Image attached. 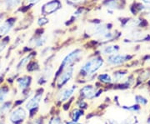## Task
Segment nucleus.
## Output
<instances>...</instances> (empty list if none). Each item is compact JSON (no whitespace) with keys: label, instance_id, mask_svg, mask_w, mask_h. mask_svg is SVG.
I'll use <instances>...</instances> for the list:
<instances>
[{"label":"nucleus","instance_id":"obj_1","mask_svg":"<svg viewBox=\"0 0 150 124\" xmlns=\"http://www.w3.org/2000/svg\"><path fill=\"white\" fill-rule=\"evenodd\" d=\"M103 65V59L101 56L97 55L91 58L88 59L81 66L80 73L81 75L90 77L94 73H96Z\"/></svg>","mask_w":150,"mask_h":124},{"label":"nucleus","instance_id":"obj_2","mask_svg":"<svg viewBox=\"0 0 150 124\" xmlns=\"http://www.w3.org/2000/svg\"><path fill=\"white\" fill-rule=\"evenodd\" d=\"M121 23V27L124 29H128L129 31H133L136 29H142L147 27L149 23L143 17L136 18H119Z\"/></svg>","mask_w":150,"mask_h":124},{"label":"nucleus","instance_id":"obj_3","mask_svg":"<svg viewBox=\"0 0 150 124\" xmlns=\"http://www.w3.org/2000/svg\"><path fill=\"white\" fill-rule=\"evenodd\" d=\"M150 42V34L144 33L142 29H136L133 31H129V35L123 39V43H136Z\"/></svg>","mask_w":150,"mask_h":124},{"label":"nucleus","instance_id":"obj_4","mask_svg":"<svg viewBox=\"0 0 150 124\" xmlns=\"http://www.w3.org/2000/svg\"><path fill=\"white\" fill-rule=\"evenodd\" d=\"M83 56V51L82 49H76L70 52L69 54H67L64 58V59L61 63V68H65L67 67H70L74 64L77 61L80 59L81 57Z\"/></svg>","mask_w":150,"mask_h":124},{"label":"nucleus","instance_id":"obj_5","mask_svg":"<svg viewBox=\"0 0 150 124\" xmlns=\"http://www.w3.org/2000/svg\"><path fill=\"white\" fill-rule=\"evenodd\" d=\"M134 57V55H131V54H115L108 57L107 63L110 66H120L132 60Z\"/></svg>","mask_w":150,"mask_h":124},{"label":"nucleus","instance_id":"obj_6","mask_svg":"<svg viewBox=\"0 0 150 124\" xmlns=\"http://www.w3.org/2000/svg\"><path fill=\"white\" fill-rule=\"evenodd\" d=\"M62 8V3L59 0H51L44 4L41 8V14L43 16L51 15Z\"/></svg>","mask_w":150,"mask_h":124},{"label":"nucleus","instance_id":"obj_7","mask_svg":"<svg viewBox=\"0 0 150 124\" xmlns=\"http://www.w3.org/2000/svg\"><path fill=\"white\" fill-rule=\"evenodd\" d=\"M16 18L9 17L8 18H6L0 24V39L7 36L12 31V29L14 27V25L16 23Z\"/></svg>","mask_w":150,"mask_h":124},{"label":"nucleus","instance_id":"obj_8","mask_svg":"<svg viewBox=\"0 0 150 124\" xmlns=\"http://www.w3.org/2000/svg\"><path fill=\"white\" fill-rule=\"evenodd\" d=\"M74 66L67 67V68L63 69L61 74L59 76V78L57 79V86H58V87H62L69 81L70 79L72 78L73 75H74Z\"/></svg>","mask_w":150,"mask_h":124},{"label":"nucleus","instance_id":"obj_9","mask_svg":"<svg viewBox=\"0 0 150 124\" xmlns=\"http://www.w3.org/2000/svg\"><path fill=\"white\" fill-rule=\"evenodd\" d=\"M27 118V113L26 111L22 108H18L13 110L9 116V120L12 123L18 124L24 121V119Z\"/></svg>","mask_w":150,"mask_h":124},{"label":"nucleus","instance_id":"obj_10","mask_svg":"<svg viewBox=\"0 0 150 124\" xmlns=\"http://www.w3.org/2000/svg\"><path fill=\"white\" fill-rule=\"evenodd\" d=\"M126 0H105L103 2V5L107 8L108 10H122L125 8Z\"/></svg>","mask_w":150,"mask_h":124},{"label":"nucleus","instance_id":"obj_11","mask_svg":"<svg viewBox=\"0 0 150 124\" xmlns=\"http://www.w3.org/2000/svg\"><path fill=\"white\" fill-rule=\"evenodd\" d=\"M23 0H2L1 4L7 12H10L18 9L23 4Z\"/></svg>","mask_w":150,"mask_h":124},{"label":"nucleus","instance_id":"obj_12","mask_svg":"<svg viewBox=\"0 0 150 124\" xmlns=\"http://www.w3.org/2000/svg\"><path fill=\"white\" fill-rule=\"evenodd\" d=\"M42 96H43L42 92H38L37 94H35L33 97H31L25 105L26 109L29 110V111H32L33 109L37 108L40 102H41V100H42Z\"/></svg>","mask_w":150,"mask_h":124},{"label":"nucleus","instance_id":"obj_13","mask_svg":"<svg viewBox=\"0 0 150 124\" xmlns=\"http://www.w3.org/2000/svg\"><path fill=\"white\" fill-rule=\"evenodd\" d=\"M97 93L98 92H97L96 88L91 85L83 87L80 91L81 96L86 99H93V97H96Z\"/></svg>","mask_w":150,"mask_h":124},{"label":"nucleus","instance_id":"obj_14","mask_svg":"<svg viewBox=\"0 0 150 124\" xmlns=\"http://www.w3.org/2000/svg\"><path fill=\"white\" fill-rule=\"evenodd\" d=\"M76 88H77V86H75V85L70 87L64 88V89L59 94L58 99H59V101H61V102H64V101L69 100L70 97L74 95Z\"/></svg>","mask_w":150,"mask_h":124},{"label":"nucleus","instance_id":"obj_15","mask_svg":"<svg viewBox=\"0 0 150 124\" xmlns=\"http://www.w3.org/2000/svg\"><path fill=\"white\" fill-rule=\"evenodd\" d=\"M31 81H32V78L29 76H23L21 78H18L16 80L18 88L22 90V91L27 89L28 87L30 86Z\"/></svg>","mask_w":150,"mask_h":124},{"label":"nucleus","instance_id":"obj_16","mask_svg":"<svg viewBox=\"0 0 150 124\" xmlns=\"http://www.w3.org/2000/svg\"><path fill=\"white\" fill-rule=\"evenodd\" d=\"M52 73H53V67H52V65H48L43 69L41 77L38 80V82L40 84H43L44 82H46L50 78V77L52 76Z\"/></svg>","mask_w":150,"mask_h":124},{"label":"nucleus","instance_id":"obj_17","mask_svg":"<svg viewBox=\"0 0 150 124\" xmlns=\"http://www.w3.org/2000/svg\"><path fill=\"white\" fill-rule=\"evenodd\" d=\"M120 50V48L118 45H112V44H108L106 46H103L101 49V54L103 55H112V54H118Z\"/></svg>","mask_w":150,"mask_h":124},{"label":"nucleus","instance_id":"obj_18","mask_svg":"<svg viewBox=\"0 0 150 124\" xmlns=\"http://www.w3.org/2000/svg\"><path fill=\"white\" fill-rule=\"evenodd\" d=\"M127 74H128V72L125 70H119L114 72L112 77V82H117V83L123 82L125 79V77L127 76Z\"/></svg>","mask_w":150,"mask_h":124},{"label":"nucleus","instance_id":"obj_19","mask_svg":"<svg viewBox=\"0 0 150 124\" xmlns=\"http://www.w3.org/2000/svg\"><path fill=\"white\" fill-rule=\"evenodd\" d=\"M33 54L34 53H31V54H28V55L27 56H25V57H23V58L18 61V63H17L16 65V69L18 71L21 70L23 69V68H24V66L25 65H27L28 63H29V61L32 59L33 56Z\"/></svg>","mask_w":150,"mask_h":124},{"label":"nucleus","instance_id":"obj_20","mask_svg":"<svg viewBox=\"0 0 150 124\" xmlns=\"http://www.w3.org/2000/svg\"><path fill=\"white\" fill-rule=\"evenodd\" d=\"M9 42H10V38L8 35L4 37L2 39H0V54H3L7 49Z\"/></svg>","mask_w":150,"mask_h":124},{"label":"nucleus","instance_id":"obj_21","mask_svg":"<svg viewBox=\"0 0 150 124\" xmlns=\"http://www.w3.org/2000/svg\"><path fill=\"white\" fill-rule=\"evenodd\" d=\"M8 92H9V88L7 86H4L0 87V103L4 101V99L8 95Z\"/></svg>","mask_w":150,"mask_h":124},{"label":"nucleus","instance_id":"obj_22","mask_svg":"<svg viewBox=\"0 0 150 124\" xmlns=\"http://www.w3.org/2000/svg\"><path fill=\"white\" fill-rule=\"evenodd\" d=\"M11 106H12V104H11L10 102H7V103H4V104H2L0 106V117L5 115L9 111V109L11 108Z\"/></svg>","mask_w":150,"mask_h":124},{"label":"nucleus","instance_id":"obj_23","mask_svg":"<svg viewBox=\"0 0 150 124\" xmlns=\"http://www.w3.org/2000/svg\"><path fill=\"white\" fill-rule=\"evenodd\" d=\"M98 79L102 82H104V83H111L112 82V78L111 76L108 73H103V74H100V75L98 77Z\"/></svg>","mask_w":150,"mask_h":124},{"label":"nucleus","instance_id":"obj_24","mask_svg":"<svg viewBox=\"0 0 150 124\" xmlns=\"http://www.w3.org/2000/svg\"><path fill=\"white\" fill-rule=\"evenodd\" d=\"M41 0H23V7L22 8H32L34 5L38 4Z\"/></svg>","mask_w":150,"mask_h":124},{"label":"nucleus","instance_id":"obj_25","mask_svg":"<svg viewBox=\"0 0 150 124\" xmlns=\"http://www.w3.org/2000/svg\"><path fill=\"white\" fill-rule=\"evenodd\" d=\"M65 1L68 5L72 6V7H77V6L85 3L87 0H65Z\"/></svg>","mask_w":150,"mask_h":124},{"label":"nucleus","instance_id":"obj_26","mask_svg":"<svg viewBox=\"0 0 150 124\" xmlns=\"http://www.w3.org/2000/svg\"><path fill=\"white\" fill-rule=\"evenodd\" d=\"M82 115H83V112L81 110L75 109V110H74V112H73V113L71 115V117H72V118H73V120L74 122H78L79 118H80Z\"/></svg>","mask_w":150,"mask_h":124},{"label":"nucleus","instance_id":"obj_27","mask_svg":"<svg viewBox=\"0 0 150 124\" xmlns=\"http://www.w3.org/2000/svg\"><path fill=\"white\" fill-rule=\"evenodd\" d=\"M134 99L136 100V102L139 103V104L143 105V106H144V105H146L148 103V100L144 97L141 96V95H136L135 97H134Z\"/></svg>","mask_w":150,"mask_h":124},{"label":"nucleus","instance_id":"obj_28","mask_svg":"<svg viewBox=\"0 0 150 124\" xmlns=\"http://www.w3.org/2000/svg\"><path fill=\"white\" fill-rule=\"evenodd\" d=\"M48 23V20L45 18V17H42V18H39L38 19V26H40V27H42V26H44L45 24H47Z\"/></svg>","mask_w":150,"mask_h":124},{"label":"nucleus","instance_id":"obj_29","mask_svg":"<svg viewBox=\"0 0 150 124\" xmlns=\"http://www.w3.org/2000/svg\"><path fill=\"white\" fill-rule=\"evenodd\" d=\"M48 124H63V123L59 117H54L51 120H49Z\"/></svg>","mask_w":150,"mask_h":124},{"label":"nucleus","instance_id":"obj_30","mask_svg":"<svg viewBox=\"0 0 150 124\" xmlns=\"http://www.w3.org/2000/svg\"><path fill=\"white\" fill-rule=\"evenodd\" d=\"M123 108L124 109H127L129 111H133V112H135V111H139V107L138 105H134V106H129V108H126L125 106H123Z\"/></svg>","mask_w":150,"mask_h":124},{"label":"nucleus","instance_id":"obj_31","mask_svg":"<svg viewBox=\"0 0 150 124\" xmlns=\"http://www.w3.org/2000/svg\"><path fill=\"white\" fill-rule=\"evenodd\" d=\"M52 48H51V47H50V46H49V47H47V48H45V49H43V51H42V52H41V56H45V55H48V54H49V53H50V52H51V51H52Z\"/></svg>","mask_w":150,"mask_h":124},{"label":"nucleus","instance_id":"obj_32","mask_svg":"<svg viewBox=\"0 0 150 124\" xmlns=\"http://www.w3.org/2000/svg\"><path fill=\"white\" fill-rule=\"evenodd\" d=\"M143 60H144V63L145 64L150 66V54H149V55H146Z\"/></svg>","mask_w":150,"mask_h":124},{"label":"nucleus","instance_id":"obj_33","mask_svg":"<svg viewBox=\"0 0 150 124\" xmlns=\"http://www.w3.org/2000/svg\"><path fill=\"white\" fill-rule=\"evenodd\" d=\"M31 124H43V121H42L41 119H36V120H34Z\"/></svg>","mask_w":150,"mask_h":124},{"label":"nucleus","instance_id":"obj_34","mask_svg":"<svg viewBox=\"0 0 150 124\" xmlns=\"http://www.w3.org/2000/svg\"><path fill=\"white\" fill-rule=\"evenodd\" d=\"M142 2L144 4H149V5H150V0H142Z\"/></svg>","mask_w":150,"mask_h":124},{"label":"nucleus","instance_id":"obj_35","mask_svg":"<svg viewBox=\"0 0 150 124\" xmlns=\"http://www.w3.org/2000/svg\"><path fill=\"white\" fill-rule=\"evenodd\" d=\"M66 124H80V123H79L78 122H74V121H73V122H67Z\"/></svg>","mask_w":150,"mask_h":124},{"label":"nucleus","instance_id":"obj_36","mask_svg":"<svg viewBox=\"0 0 150 124\" xmlns=\"http://www.w3.org/2000/svg\"><path fill=\"white\" fill-rule=\"evenodd\" d=\"M147 123H148V124H150V118L148 119V122H147Z\"/></svg>","mask_w":150,"mask_h":124},{"label":"nucleus","instance_id":"obj_37","mask_svg":"<svg viewBox=\"0 0 150 124\" xmlns=\"http://www.w3.org/2000/svg\"><path fill=\"white\" fill-rule=\"evenodd\" d=\"M148 84H149V86H150V79H149V82H148Z\"/></svg>","mask_w":150,"mask_h":124},{"label":"nucleus","instance_id":"obj_38","mask_svg":"<svg viewBox=\"0 0 150 124\" xmlns=\"http://www.w3.org/2000/svg\"><path fill=\"white\" fill-rule=\"evenodd\" d=\"M0 124H4V123H0Z\"/></svg>","mask_w":150,"mask_h":124}]
</instances>
